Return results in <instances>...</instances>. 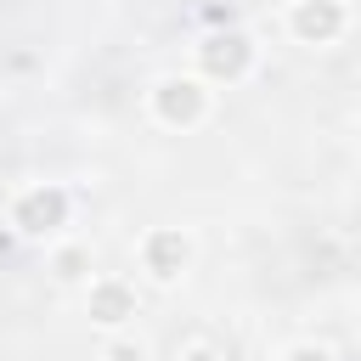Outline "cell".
Returning a JSON list of instances; mask_svg holds the SVG:
<instances>
[{
    "label": "cell",
    "mask_w": 361,
    "mask_h": 361,
    "mask_svg": "<svg viewBox=\"0 0 361 361\" xmlns=\"http://www.w3.org/2000/svg\"><path fill=\"white\" fill-rule=\"evenodd\" d=\"M288 361H327V350H293Z\"/></svg>",
    "instance_id": "obj_9"
},
{
    "label": "cell",
    "mask_w": 361,
    "mask_h": 361,
    "mask_svg": "<svg viewBox=\"0 0 361 361\" xmlns=\"http://www.w3.org/2000/svg\"><path fill=\"white\" fill-rule=\"evenodd\" d=\"M203 68L237 79V73L248 68V39H243V34H220V39H209V45H203Z\"/></svg>",
    "instance_id": "obj_5"
},
{
    "label": "cell",
    "mask_w": 361,
    "mask_h": 361,
    "mask_svg": "<svg viewBox=\"0 0 361 361\" xmlns=\"http://www.w3.org/2000/svg\"><path fill=\"white\" fill-rule=\"evenodd\" d=\"M180 265H186V237H180V231H152V237H147V271H152L158 282H169Z\"/></svg>",
    "instance_id": "obj_4"
},
{
    "label": "cell",
    "mask_w": 361,
    "mask_h": 361,
    "mask_svg": "<svg viewBox=\"0 0 361 361\" xmlns=\"http://www.w3.org/2000/svg\"><path fill=\"white\" fill-rule=\"evenodd\" d=\"M90 316L96 322H124V316H135V299H130V288H118V282H96L90 288Z\"/></svg>",
    "instance_id": "obj_6"
},
{
    "label": "cell",
    "mask_w": 361,
    "mask_h": 361,
    "mask_svg": "<svg viewBox=\"0 0 361 361\" xmlns=\"http://www.w3.org/2000/svg\"><path fill=\"white\" fill-rule=\"evenodd\" d=\"M62 214H68V192H56V186H34V192H23L17 197V226L23 231H51V226H62Z\"/></svg>",
    "instance_id": "obj_2"
},
{
    "label": "cell",
    "mask_w": 361,
    "mask_h": 361,
    "mask_svg": "<svg viewBox=\"0 0 361 361\" xmlns=\"http://www.w3.org/2000/svg\"><path fill=\"white\" fill-rule=\"evenodd\" d=\"M186 361H214V350H186Z\"/></svg>",
    "instance_id": "obj_10"
},
{
    "label": "cell",
    "mask_w": 361,
    "mask_h": 361,
    "mask_svg": "<svg viewBox=\"0 0 361 361\" xmlns=\"http://www.w3.org/2000/svg\"><path fill=\"white\" fill-rule=\"evenodd\" d=\"M107 361H141V344H113Z\"/></svg>",
    "instance_id": "obj_8"
},
{
    "label": "cell",
    "mask_w": 361,
    "mask_h": 361,
    "mask_svg": "<svg viewBox=\"0 0 361 361\" xmlns=\"http://www.w3.org/2000/svg\"><path fill=\"white\" fill-rule=\"evenodd\" d=\"M152 107H158L164 124H192V118L203 113V85H197V79H158Z\"/></svg>",
    "instance_id": "obj_1"
},
{
    "label": "cell",
    "mask_w": 361,
    "mask_h": 361,
    "mask_svg": "<svg viewBox=\"0 0 361 361\" xmlns=\"http://www.w3.org/2000/svg\"><path fill=\"white\" fill-rule=\"evenodd\" d=\"M338 28H344V11H338L333 0H305V6L293 11V34H299V39H316V45H322V39H333Z\"/></svg>",
    "instance_id": "obj_3"
},
{
    "label": "cell",
    "mask_w": 361,
    "mask_h": 361,
    "mask_svg": "<svg viewBox=\"0 0 361 361\" xmlns=\"http://www.w3.org/2000/svg\"><path fill=\"white\" fill-rule=\"evenodd\" d=\"M56 276H68V282L85 276V248H62V254H56Z\"/></svg>",
    "instance_id": "obj_7"
}]
</instances>
